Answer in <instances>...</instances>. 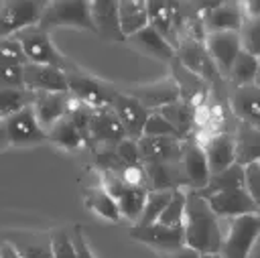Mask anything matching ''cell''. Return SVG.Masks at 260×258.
Here are the masks:
<instances>
[{
	"label": "cell",
	"mask_w": 260,
	"mask_h": 258,
	"mask_svg": "<svg viewBox=\"0 0 260 258\" xmlns=\"http://www.w3.org/2000/svg\"><path fill=\"white\" fill-rule=\"evenodd\" d=\"M173 189L171 191H148L146 195V201H144V207H142V213L140 217L136 219L134 225H148V223H154L158 219V215L162 213L169 197H171Z\"/></svg>",
	"instance_id": "obj_35"
},
{
	"label": "cell",
	"mask_w": 260,
	"mask_h": 258,
	"mask_svg": "<svg viewBox=\"0 0 260 258\" xmlns=\"http://www.w3.org/2000/svg\"><path fill=\"white\" fill-rule=\"evenodd\" d=\"M199 258H221L219 254H201Z\"/></svg>",
	"instance_id": "obj_47"
},
{
	"label": "cell",
	"mask_w": 260,
	"mask_h": 258,
	"mask_svg": "<svg viewBox=\"0 0 260 258\" xmlns=\"http://www.w3.org/2000/svg\"><path fill=\"white\" fill-rule=\"evenodd\" d=\"M142 136H169V138H179L177 130L158 114V112H150L146 122H144V128H142Z\"/></svg>",
	"instance_id": "obj_37"
},
{
	"label": "cell",
	"mask_w": 260,
	"mask_h": 258,
	"mask_svg": "<svg viewBox=\"0 0 260 258\" xmlns=\"http://www.w3.org/2000/svg\"><path fill=\"white\" fill-rule=\"evenodd\" d=\"M179 134L181 140H187L191 136V130H193V124H195V106L189 104V102H183V100H177L160 110H156Z\"/></svg>",
	"instance_id": "obj_25"
},
{
	"label": "cell",
	"mask_w": 260,
	"mask_h": 258,
	"mask_svg": "<svg viewBox=\"0 0 260 258\" xmlns=\"http://www.w3.org/2000/svg\"><path fill=\"white\" fill-rule=\"evenodd\" d=\"M234 87H242V85H256V77H258V57L246 53L244 49L238 53V57L234 59L228 75H225Z\"/></svg>",
	"instance_id": "obj_28"
},
{
	"label": "cell",
	"mask_w": 260,
	"mask_h": 258,
	"mask_svg": "<svg viewBox=\"0 0 260 258\" xmlns=\"http://www.w3.org/2000/svg\"><path fill=\"white\" fill-rule=\"evenodd\" d=\"M65 79H67V93L75 102L85 104V106H89L93 110L110 108V102H112L116 89H112L104 81L79 71L75 65L65 71Z\"/></svg>",
	"instance_id": "obj_5"
},
{
	"label": "cell",
	"mask_w": 260,
	"mask_h": 258,
	"mask_svg": "<svg viewBox=\"0 0 260 258\" xmlns=\"http://www.w3.org/2000/svg\"><path fill=\"white\" fill-rule=\"evenodd\" d=\"M118 22H120V30H122L124 39L142 30L148 24L146 2H142V0H122V2H118Z\"/></svg>",
	"instance_id": "obj_26"
},
{
	"label": "cell",
	"mask_w": 260,
	"mask_h": 258,
	"mask_svg": "<svg viewBox=\"0 0 260 258\" xmlns=\"http://www.w3.org/2000/svg\"><path fill=\"white\" fill-rule=\"evenodd\" d=\"M0 258H20V256L14 252V248L8 242L0 240Z\"/></svg>",
	"instance_id": "obj_45"
},
{
	"label": "cell",
	"mask_w": 260,
	"mask_h": 258,
	"mask_svg": "<svg viewBox=\"0 0 260 258\" xmlns=\"http://www.w3.org/2000/svg\"><path fill=\"white\" fill-rule=\"evenodd\" d=\"M71 106V95L67 91H59V93H32V112L35 118L39 122V126L47 132L57 120H61L63 116H67Z\"/></svg>",
	"instance_id": "obj_15"
},
{
	"label": "cell",
	"mask_w": 260,
	"mask_h": 258,
	"mask_svg": "<svg viewBox=\"0 0 260 258\" xmlns=\"http://www.w3.org/2000/svg\"><path fill=\"white\" fill-rule=\"evenodd\" d=\"M173 81H175V85L179 89V98L183 102L193 104V98L203 93V79L197 77L195 73L187 71L177 59H175V79Z\"/></svg>",
	"instance_id": "obj_32"
},
{
	"label": "cell",
	"mask_w": 260,
	"mask_h": 258,
	"mask_svg": "<svg viewBox=\"0 0 260 258\" xmlns=\"http://www.w3.org/2000/svg\"><path fill=\"white\" fill-rule=\"evenodd\" d=\"M51 254L53 258H75V246L71 234L65 230H57L51 236Z\"/></svg>",
	"instance_id": "obj_39"
},
{
	"label": "cell",
	"mask_w": 260,
	"mask_h": 258,
	"mask_svg": "<svg viewBox=\"0 0 260 258\" xmlns=\"http://www.w3.org/2000/svg\"><path fill=\"white\" fill-rule=\"evenodd\" d=\"M128 234L134 240H138V242H142V244H146V246H150V248H154L162 254L175 252L181 246H185L183 225L171 228V225H162V223L154 221V223H148V225H132L128 230Z\"/></svg>",
	"instance_id": "obj_10"
},
{
	"label": "cell",
	"mask_w": 260,
	"mask_h": 258,
	"mask_svg": "<svg viewBox=\"0 0 260 258\" xmlns=\"http://www.w3.org/2000/svg\"><path fill=\"white\" fill-rule=\"evenodd\" d=\"M146 16H148V26L154 33H158L165 41H169L175 49L177 41H175V35H173V2L148 0L146 2Z\"/></svg>",
	"instance_id": "obj_27"
},
{
	"label": "cell",
	"mask_w": 260,
	"mask_h": 258,
	"mask_svg": "<svg viewBox=\"0 0 260 258\" xmlns=\"http://www.w3.org/2000/svg\"><path fill=\"white\" fill-rule=\"evenodd\" d=\"M203 152L207 158L209 175L221 173L223 169L234 165V136L228 132H217L209 136L203 146Z\"/></svg>",
	"instance_id": "obj_22"
},
{
	"label": "cell",
	"mask_w": 260,
	"mask_h": 258,
	"mask_svg": "<svg viewBox=\"0 0 260 258\" xmlns=\"http://www.w3.org/2000/svg\"><path fill=\"white\" fill-rule=\"evenodd\" d=\"M260 234V217L258 213L238 215L232 217L230 230L225 236H221L219 244V256L221 258H248L250 250L254 248Z\"/></svg>",
	"instance_id": "obj_4"
},
{
	"label": "cell",
	"mask_w": 260,
	"mask_h": 258,
	"mask_svg": "<svg viewBox=\"0 0 260 258\" xmlns=\"http://www.w3.org/2000/svg\"><path fill=\"white\" fill-rule=\"evenodd\" d=\"M142 165L148 163H179L183 140L169 136H140L136 140Z\"/></svg>",
	"instance_id": "obj_18"
},
{
	"label": "cell",
	"mask_w": 260,
	"mask_h": 258,
	"mask_svg": "<svg viewBox=\"0 0 260 258\" xmlns=\"http://www.w3.org/2000/svg\"><path fill=\"white\" fill-rule=\"evenodd\" d=\"M130 95L140 102L148 112H156L177 100L179 98V89L175 85L173 79H165V81H158V83H150V85H144V87H136L130 91Z\"/></svg>",
	"instance_id": "obj_20"
},
{
	"label": "cell",
	"mask_w": 260,
	"mask_h": 258,
	"mask_svg": "<svg viewBox=\"0 0 260 258\" xmlns=\"http://www.w3.org/2000/svg\"><path fill=\"white\" fill-rule=\"evenodd\" d=\"M244 22L240 2H207L199 14V26L207 33H240Z\"/></svg>",
	"instance_id": "obj_7"
},
{
	"label": "cell",
	"mask_w": 260,
	"mask_h": 258,
	"mask_svg": "<svg viewBox=\"0 0 260 258\" xmlns=\"http://www.w3.org/2000/svg\"><path fill=\"white\" fill-rule=\"evenodd\" d=\"M260 158V132L254 126L242 124L234 136V163L246 167Z\"/></svg>",
	"instance_id": "obj_24"
},
{
	"label": "cell",
	"mask_w": 260,
	"mask_h": 258,
	"mask_svg": "<svg viewBox=\"0 0 260 258\" xmlns=\"http://www.w3.org/2000/svg\"><path fill=\"white\" fill-rule=\"evenodd\" d=\"M83 203L87 209H91L93 213L102 215L104 219L110 221H118L120 219V211L116 201L102 189V187H89L83 191Z\"/></svg>",
	"instance_id": "obj_31"
},
{
	"label": "cell",
	"mask_w": 260,
	"mask_h": 258,
	"mask_svg": "<svg viewBox=\"0 0 260 258\" xmlns=\"http://www.w3.org/2000/svg\"><path fill=\"white\" fill-rule=\"evenodd\" d=\"M114 154H116V158L120 160V165L122 167H132V165H142V160H140V152H138V144H136V140L134 138H124L122 142H118L114 148Z\"/></svg>",
	"instance_id": "obj_40"
},
{
	"label": "cell",
	"mask_w": 260,
	"mask_h": 258,
	"mask_svg": "<svg viewBox=\"0 0 260 258\" xmlns=\"http://www.w3.org/2000/svg\"><path fill=\"white\" fill-rule=\"evenodd\" d=\"M47 140H51L53 144L63 146V148H67V150H75V148H79L81 144H85L81 132L73 126V122H71L67 116H63L61 120H57V122L47 130Z\"/></svg>",
	"instance_id": "obj_29"
},
{
	"label": "cell",
	"mask_w": 260,
	"mask_h": 258,
	"mask_svg": "<svg viewBox=\"0 0 260 258\" xmlns=\"http://www.w3.org/2000/svg\"><path fill=\"white\" fill-rule=\"evenodd\" d=\"M205 197L209 209L215 213V217H238V215H248V213H258V201H254L244 187L240 189H228V191H217Z\"/></svg>",
	"instance_id": "obj_9"
},
{
	"label": "cell",
	"mask_w": 260,
	"mask_h": 258,
	"mask_svg": "<svg viewBox=\"0 0 260 258\" xmlns=\"http://www.w3.org/2000/svg\"><path fill=\"white\" fill-rule=\"evenodd\" d=\"M2 126L6 134V142L12 146H28V144H39L47 140V132L39 126L30 106L2 120Z\"/></svg>",
	"instance_id": "obj_8"
},
{
	"label": "cell",
	"mask_w": 260,
	"mask_h": 258,
	"mask_svg": "<svg viewBox=\"0 0 260 258\" xmlns=\"http://www.w3.org/2000/svg\"><path fill=\"white\" fill-rule=\"evenodd\" d=\"M8 142H6V134H4V126H2V122H0V148H4Z\"/></svg>",
	"instance_id": "obj_46"
},
{
	"label": "cell",
	"mask_w": 260,
	"mask_h": 258,
	"mask_svg": "<svg viewBox=\"0 0 260 258\" xmlns=\"http://www.w3.org/2000/svg\"><path fill=\"white\" fill-rule=\"evenodd\" d=\"M87 138H89V144H104L114 148L118 142L126 138V132L110 108H100L91 116Z\"/></svg>",
	"instance_id": "obj_17"
},
{
	"label": "cell",
	"mask_w": 260,
	"mask_h": 258,
	"mask_svg": "<svg viewBox=\"0 0 260 258\" xmlns=\"http://www.w3.org/2000/svg\"><path fill=\"white\" fill-rule=\"evenodd\" d=\"M183 240L185 246L199 254H217L221 244V230L215 213L209 209L205 197L197 191L185 195L183 215Z\"/></svg>",
	"instance_id": "obj_1"
},
{
	"label": "cell",
	"mask_w": 260,
	"mask_h": 258,
	"mask_svg": "<svg viewBox=\"0 0 260 258\" xmlns=\"http://www.w3.org/2000/svg\"><path fill=\"white\" fill-rule=\"evenodd\" d=\"M258 95H260L258 85H242V87H234V91H232L230 108H232L234 116L246 126L258 128V124H260Z\"/></svg>",
	"instance_id": "obj_19"
},
{
	"label": "cell",
	"mask_w": 260,
	"mask_h": 258,
	"mask_svg": "<svg viewBox=\"0 0 260 258\" xmlns=\"http://www.w3.org/2000/svg\"><path fill=\"white\" fill-rule=\"evenodd\" d=\"M244 187V167L240 165H230L228 169H223L221 173L209 175L207 185L197 191L199 195H209V193H217V191H228V189H240Z\"/></svg>",
	"instance_id": "obj_30"
},
{
	"label": "cell",
	"mask_w": 260,
	"mask_h": 258,
	"mask_svg": "<svg viewBox=\"0 0 260 258\" xmlns=\"http://www.w3.org/2000/svg\"><path fill=\"white\" fill-rule=\"evenodd\" d=\"M110 110L114 112V116L122 124V128H124L128 138L138 140L142 136V128H144V122H146L150 112L140 102H136L130 93L116 91L112 102H110Z\"/></svg>",
	"instance_id": "obj_13"
},
{
	"label": "cell",
	"mask_w": 260,
	"mask_h": 258,
	"mask_svg": "<svg viewBox=\"0 0 260 258\" xmlns=\"http://www.w3.org/2000/svg\"><path fill=\"white\" fill-rule=\"evenodd\" d=\"M12 39L20 45L28 63L49 65V67H57L61 71H67L73 67V63L63 53H59V49L53 45L49 33L39 26H28L24 30H18L12 35Z\"/></svg>",
	"instance_id": "obj_2"
},
{
	"label": "cell",
	"mask_w": 260,
	"mask_h": 258,
	"mask_svg": "<svg viewBox=\"0 0 260 258\" xmlns=\"http://www.w3.org/2000/svg\"><path fill=\"white\" fill-rule=\"evenodd\" d=\"M8 242L20 258H53L51 238L47 234H28V232H8L2 238Z\"/></svg>",
	"instance_id": "obj_21"
},
{
	"label": "cell",
	"mask_w": 260,
	"mask_h": 258,
	"mask_svg": "<svg viewBox=\"0 0 260 258\" xmlns=\"http://www.w3.org/2000/svg\"><path fill=\"white\" fill-rule=\"evenodd\" d=\"M30 104L32 93L26 89H0V122Z\"/></svg>",
	"instance_id": "obj_34"
},
{
	"label": "cell",
	"mask_w": 260,
	"mask_h": 258,
	"mask_svg": "<svg viewBox=\"0 0 260 258\" xmlns=\"http://www.w3.org/2000/svg\"><path fill=\"white\" fill-rule=\"evenodd\" d=\"M71 240H73V246H75V258H95L93 252L89 250L85 238H83V232L79 225L73 228V234H71Z\"/></svg>",
	"instance_id": "obj_43"
},
{
	"label": "cell",
	"mask_w": 260,
	"mask_h": 258,
	"mask_svg": "<svg viewBox=\"0 0 260 258\" xmlns=\"http://www.w3.org/2000/svg\"><path fill=\"white\" fill-rule=\"evenodd\" d=\"M238 35H240L242 49L258 57L260 55V18H244Z\"/></svg>",
	"instance_id": "obj_36"
},
{
	"label": "cell",
	"mask_w": 260,
	"mask_h": 258,
	"mask_svg": "<svg viewBox=\"0 0 260 258\" xmlns=\"http://www.w3.org/2000/svg\"><path fill=\"white\" fill-rule=\"evenodd\" d=\"M199 256H201L199 252H195V250H191V248H187V246H181L179 250L167 254V258H199Z\"/></svg>",
	"instance_id": "obj_44"
},
{
	"label": "cell",
	"mask_w": 260,
	"mask_h": 258,
	"mask_svg": "<svg viewBox=\"0 0 260 258\" xmlns=\"http://www.w3.org/2000/svg\"><path fill=\"white\" fill-rule=\"evenodd\" d=\"M126 41L134 49H138V51H142V53H146L150 57H156V59H162V61H175V49H173V45L169 41H165L158 33H154L148 24L142 30L134 33L132 37H128Z\"/></svg>",
	"instance_id": "obj_23"
},
{
	"label": "cell",
	"mask_w": 260,
	"mask_h": 258,
	"mask_svg": "<svg viewBox=\"0 0 260 258\" xmlns=\"http://www.w3.org/2000/svg\"><path fill=\"white\" fill-rule=\"evenodd\" d=\"M185 189H173L162 213L158 215V223L162 225H171V228H179L183 225V215H185Z\"/></svg>",
	"instance_id": "obj_33"
},
{
	"label": "cell",
	"mask_w": 260,
	"mask_h": 258,
	"mask_svg": "<svg viewBox=\"0 0 260 258\" xmlns=\"http://www.w3.org/2000/svg\"><path fill=\"white\" fill-rule=\"evenodd\" d=\"M203 49L213 63L215 71L228 75L234 59L242 51L240 35L238 33H207L203 37Z\"/></svg>",
	"instance_id": "obj_11"
},
{
	"label": "cell",
	"mask_w": 260,
	"mask_h": 258,
	"mask_svg": "<svg viewBox=\"0 0 260 258\" xmlns=\"http://www.w3.org/2000/svg\"><path fill=\"white\" fill-rule=\"evenodd\" d=\"M22 85L30 93H59L67 91L65 71L49 65H22Z\"/></svg>",
	"instance_id": "obj_14"
},
{
	"label": "cell",
	"mask_w": 260,
	"mask_h": 258,
	"mask_svg": "<svg viewBox=\"0 0 260 258\" xmlns=\"http://www.w3.org/2000/svg\"><path fill=\"white\" fill-rule=\"evenodd\" d=\"M179 163L183 169L185 185H189V191H201L209 181V167H207L203 146L191 138L183 140Z\"/></svg>",
	"instance_id": "obj_12"
},
{
	"label": "cell",
	"mask_w": 260,
	"mask_h": 258,
	"mask_svg": "<svg viewBox=\"0 0 260 258\" xmlns=\"http://www.w3.org/2000/svg\"><path fill=\"white\" fill-rule=\"evenodd\" d=\"M45 2L41 0H10L0 6V39L12 37L18 30L37 26Z\"/></svg>",
	"instance_id": "obj_6"
},
{
	"label": "cell",
	"mask_w": 260,
	"mask_h": 258,
	"mask_svg": "<svg viewBox=\"0 0 260 258\" xmlns=\"http://www.w3.org/2000/svg\"><path fill=\"white\" fill-rule=\"evenodd\" d=\"M43 30H51L55 26H75L93 33L91 14H89V2H73V0H55L45 2L41 20L37 24Z\"/></svg>",
	"instance_id": "obj_3"
},
{
	"label": "cell",
	"mask_w": 260,
	"mask_h": 258,
	"mask_svg": "<svg viewBox=\"0 0 260 258\" xmlns=\"http://www.w3.org/2000/svg\"><path fill=\"white\" fill-rule=\"evenodd\" d=\"M258 181H260V163H250V165H246L244 167V189L248 191V195L254 199V201H258V189H260V185H258Z\"/></svg>",
	"instance_id": "obj_42"
},
{
	"label": "cell",
	"mask_w": 260,
	"mask_h": 258,
	"mask_svg": "<svg viewBox=\"0 0 260 258\" xmlns=\"http://www.w3.org/2000/svg\"><path fill=\"white\" fill-rule=\"evenodd\" d=\"M89 14L93 24V35L106 39V41H126L120 22H118V2L114 0H93L89 2Z\"/></svg>",
	"instance_id": "obj_16"
},
{
	"label": "cell",
	"mask_w": 260,
	"mask_h": 258,
	"mask_svg": "<svg viewBox=\"0 0 260 258\" xmlns=\"http://www.w3.org/2000/svg\"><path fill=\"white\" fill-rule=\"evenodd\" d=\"M0 89H24L20 65H0Z\"/></svg>",
	"instance_id": "obj_41"
},
{
	"label": "cell",
	"mask_w": 260,
	"mask_h": 258,
	"mask_svg": "<svg viewBox=\"0 0 260 258\" xmlns=\"http://www.w3.org/2000/svg\"><path fill=\"white\" fill-rule=\"evenodd\" d=\"M26 57L20 49V45L12 39V37H6V39H0V65H26Z\"/></svg>",
	"instance_id": "obj_38"
}]
</instances>
